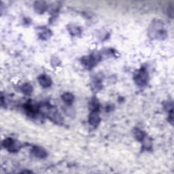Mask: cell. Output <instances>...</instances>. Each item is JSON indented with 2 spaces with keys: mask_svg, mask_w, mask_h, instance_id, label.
Wrapping results in <instances>:
<instances>
[{
  "mask_svg": "<svg viewBox=\"0 0 174 174\" xmlns=\"http://www.w3.org/2000/svg\"><path fill=\"white\" fill-rule=\"evenodd\" d=\"M134 79L137 85L144 86L148 83V73L145 70H141L136 73Z\"/></svg>",
  "mask_w": 174,
  "mask_h": 174,
  "instance_id": "cell-1",
  "label": "cell"
},
{
  "mask_svg": "<svg viewBox=\"0 0 174 174\" xmlns=\"http://www.w3.org/2000/svg\"><path fill=\"white\" fill-rule=\"evenodd\" d=\"M3 146L5 148L8 149L10 152H15L18 151L20 149V145L16 141H14L12 139L8 138L3 142Z\"/></svg>",
  "mask_w": 174,
  "mask_h": 174,
  "instance_id": "cell-2",
  "label": "cell"
},
{
  "mask_svg": "<svg viewBox=\"0 0 174 174\" xmlns=\"http://www.w3.org/2000/svg\"><path fill=\"white\" fill-rule=\"evenodd\" d=\"M38 81H39L40 85L44 88H48L51 87V85L52 84V80L51 78L47 75L44 74L40 76L39 78H38Z\"/></svg>",
  "mask_w": 174,
  "mask_h": 174,
  "instance_id": "cell-3",
  "label": "cell"
},
{
  "mask_svg": "<svg viewBox=\"0 0 174 174\" xmlns=\"http://www.w3.org/2000/svg\"><path fill=\"white\" fill-rule=\"evenodd\" d=\"M89 121L90 125L93 126V127H96V126L99 125L100 122V118L97 111L91 112L89 118Z\"/></svg>",
  "mask_w": 174,
  "mask_h": 174,
  "instance_id": "cell-4",
  "label": "cell"
},
{
  "mask_svg": "<svg viewBox=\"0 0 174 174\" xmlns=\"http://www.w3.org/2000/svg\"><path fill=\"white\" fill-rule=\"evenodd\" d=\"M32 152L37 157H39V158L41 159L45 158V157L47 156V153L45 151V150L39 146H35L33 148Z\"/></svg>",
  "mask_w": 174,
  "mask_h": 174,
  "instance_id": "cell-5",
  "label": "cell"
},
{
  "mask_svg": "<svg viewBox=\"0 0 174 174\" xmlns=\"http://www.w3.org/2000/svg\"><path fill=\"white\" fill-rule=\"evenodd\" d=\"M35 10L38 13H42L45 11L46 8V5L45 2L43 1H37L35 4Z\"/></svg>",
  "mask_w": 174,
  "mask_h": 174,
  "instance_id": "cell-6",
  "label": "cell"
},
{
  "mask_svg": "<svg viewBox=\"0 0 174 174\" xmlns=\"http://www.w3.org/2000/svg\"><path fill=\"white\" fill-rule=\"evenodd\" d=\"M62 99H63L65 103L68 105H70L72 104V102L73 101L74 97H73V95L72 94L70 93H64L62 95Z\"/></svg>",
  "mask_w": 174,
  "mask_h": 174,
  "instance_id": "cell-7",
  "label": "cell"
},
{
  "mask_svg": "<svg viewBox=\"0 0 174 174\" xmlns=\"http://www.w3.org/2000/svg\"><path fill=\"white\" fill-rule=\"evenodd\" d=\"M21 90L23 92V93H25V95H31L33 91V88L32 86H31L29 84H25L22 86L21 87Z\"/></svg>",
  "mask_w": 174,
  "mask_h": 174,
  "instance_id": "cell-8",
  "label": "cell"
},
{
  "mask_svg": "<svg viewBox=\"0 0 174 174\" xmlns=\"http://www.w3.org/2000/svg\"><path fill=\"white\" fill-rule=\"evenodd\" d=\"M99 101L97 100L94 98L93 99H92L91 102L90 103V110L92 112L93 111H97L99 109Z\"/></svg>",
  "mask_w": 174,
  "mask_h": 174,
  "instance_id": "cell-9",
  "label": "cell"
},
{
  "mask_svg": "<svg viewBox=\"0 0 174 174\" xmlns=\"http://www.w3.org/2000/svg\"><path fill=\"white\" fill-rule=\"evenodd\" d=\"M142 141L143 142V146H144V148H145L147 150H149L151 148L152 142H151V139H150L149 137H147L146 136H145Z\"/></svg>",
  "mask_w": 174,
  "mask_h": 174,
  "instance_id": "cell-10",
  "label": "cell"
},
{
  "mask_svg": "<svg viewBox=\"0 0 174 174\" xmlns=\"http://www.w3.org/2000/svg\"><path fill=\"white\" fill-rule=\"evenodd\" d=\"M134 135L135 137H136V139L137 140H139V141H142V140L144 139V137L146 136L145 135V133L142 131L139 130V129H135V131H134Z\"/></svg>",
  "mask_w": 174,
  "mask_h": 174,
  "instance_id": "cell-11",
  "label": "cell"
}]
</instances>
